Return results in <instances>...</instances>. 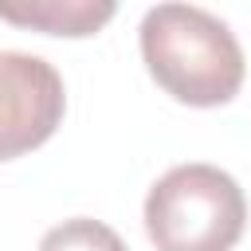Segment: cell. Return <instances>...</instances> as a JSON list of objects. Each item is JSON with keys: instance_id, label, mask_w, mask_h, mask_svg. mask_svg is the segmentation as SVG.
<instances>
[{"instance_id": "obj_1", "label": "cell", "mask_w": 251, "mask_h": 251, "mask_svg": "<svg viewBox=\"0 0 251 251\" xmlns=\"http://www.w3.org/2000/svg\"><path fill=\"white\" fill-rule=\"evenodd\" d=\"M137 39L149 78L184 106H224L243 86V47L235 31L208 8L157 4L141 16Z\"/></svg>"}, {"instance_id": "obj_2", "label": "cell", "mask_w": 251, "mask_h": 251, "mask_svg": "<svg viewBox=\"0 0 251 251\" xmlns=\"http://www.w3.org/2000/svg\"><path fill=\"white\" fill-rule=\"evenodd\" d=\"M243 227L247 196L220 165H176L145 196V231L157 251H231Z\"/></svg>"}, {"instance_id": "obj_3", "label": "cell", "mask_w": 251, "mask_h": 251, "mask_svg": "<svg viewBox=\"0 0 251 251\" xmlns=\"http://www.w3.org/2000/svg\"><path fill=\"white\" fill-rule=\"evenodd\" d=\"M63 114V75L39 55L0 51V161H16L51 141Z\"/></svg>"}, {"instance_id": "obj_4", "label": "cell", "mask_w": 251, "mask_h": 251, "mask_svg": "<svg viewBox=\"0 0 251 251\" xmlns=\"http://www.w3.org/2000/svg\"><path fill=\"white\" fill-rule=\"evenodd\" d=\"M114 4L110 0H20V4H4L0 0V20L20 24V27H35L43 35H94L102 24L114 20Z\"/></svg>"}, {"instance_id": "obj_5", "label": "cell", "mask_w": 251, "mask_h": 251, "mask_svg": "<svg viewBox=\"0 0 251 251\" xmlns=\"http://www.w3.org/2000/svg\"><path fill=\"white\" fill-rule=\"evenodd\" d=\"M39 251H129V247L110 224L90 216H71L39 239Z\"/></svg>"}]
</instances>
